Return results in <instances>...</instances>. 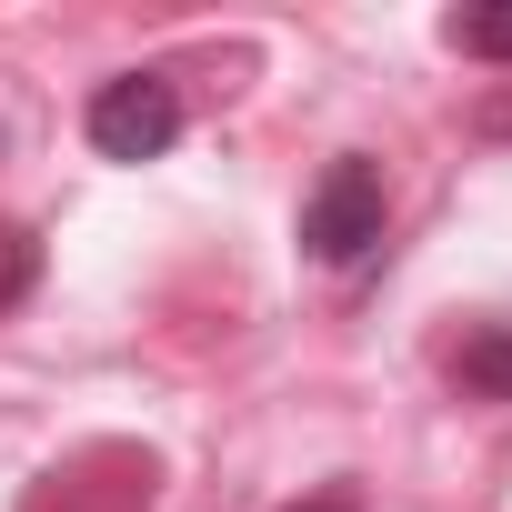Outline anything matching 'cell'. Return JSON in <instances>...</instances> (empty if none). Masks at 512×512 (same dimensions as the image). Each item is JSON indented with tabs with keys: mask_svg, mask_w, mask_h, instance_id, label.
I'll return each mask as SVG.
<instances>
[{
	"mask_svg": "<svg viewBox=\"0 0 512 512\" xmlns=\"http://www.w3.org/2000/svg\"><path fill=\"white\" fill-rule=\"evenodd\" d=\"M382 221H392V191H382V161H332L322 181H312V201H302V251L312 262H332V272H352L362 251L382 241Z\"/></svg>",
	"mask_w": 512,
	"mask_h": 512,
	"instance_id": "1",
	"label": "cell"
},
{
	"mask_svg": "<svg viewBox=\"0 0 512 512\" xmlns=\"http://www.w3.org/2000/svg\"><path fill=\"white\" fill-rule=\"evenodd\" d=\"M171 141H181V91L161 71H131V81L91 91V151L101 161H161Z\"/></svg>",
	"mask_w": 512,
	"mask_h": 512,
	"instance_id": "2",
	"label": "cell"
},
{
	"mask_svg": "<svg viewBox=\"0 0 512 512\" xmlns=\"http://www.w3.org/2000/svg\"><path fill=\"white\" fill-rule=\"evenodd\" d=\"M302 512H352V492H322V502H302Z\"/></svg>",
	"mask_w": 512,
	"mask_h": 512,
	"instance_id": "5",
	"label": "cell"
},
{
	"mask_svg": "<svg viewBox=\"0 0 512 512\" xmlns=\"http://www.w3.org/2000/svg\"><path fill=\"white\" fill-rule=\"evenodd\" d=\"M442 41H452V51H472V61H512V0L452 11V21H442Z\"/></svg>",
	"mask_w": 512,
	"mask_h": 512,
	"instance_id": "4",
	"label": "cell"
},
{
	"mask_svg": "<svg viewBox=\"0 0 512 512\" xmlns=\"http://www.w3.org/2000/svg\"><path fill=\"white\" fill-rule=\"evenodd\" d=\"M452 382H462V392H512V332L482 322V332L452 352Z\"/></svg>",
	"mask_w": 512,
	"mask_h": 512,
	"instance_id": "3",
	"label": "cell"
}]
</instances>
